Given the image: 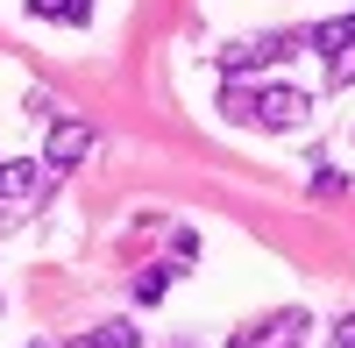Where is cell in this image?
<instances>
[{
  "label": "cell",
  "instance_id": "obj_1",
  "mask_svg": "<svg viewBox=\"0 0 355 348\" xmlns=\"http://www.w3.org/2000/svg\"><path fill=\"white\" fill-rule=\"evenodd\" d=\"M220 114L242 128H270V135H291L306 128L313 100L299 93V85H242V78H220Z\"/></svg>",
  "mask_w": 355,
  "mask_h": 348
},
{
  "label": "cell",
  "instance_id": "obj_2",
  "mask_svg": "<svg viewBox=\"0 0 355 348\" xmlns=\"http://www.w3.org/2000/svg\"><path fill=\"white\" fill-rule=\"evenodd\" d=\"M299 43H306V36H291V28H277V36H249V43H227V50H220V78H249V71L291 64Z\"/></svg>",
  "mask_w": 355,
  "mask_h": 348
},
{
  "label": "cell",
  "instance_id": "obj_3",
  "mask_svg": "<svg viewBox=\"0 0 355 348\" xmlns=\"http://www.w3.org/2000/svg\"><path fill=\"white\" fill-rule=\"evenodd\" d=\"M227 348H313V313L306 306H284V313H270V320L242 327Z\"/></svg>",
  "mask_w": 355,
  "mask_h": 348
},
{
  "label": "cell",
  "instance_id": "obj_4",
  "mask_svg": "<svg viewBox=\"0 0 355 348\" xmlns=\"http://www.w3.org/2000/svg\"><path fill=\"white\" fill-rule=\"evenodd\" d=\"M85 150H93V128H85V121H64V114H57V121H50V135H43V164H50V171H71Z\"/></svg>",
  "mask_w": 355,
  "mask_h": 348
},
{
  "label": "cell",
  "instance_id": "obj_5",
  "mask_svg": "<svg viewBox=\"0 0 355 348\" xmlns=\"http://www.w3.org/2000/svg\"><path fill=\"white\" fill-rule=\"evenodd\" d=\"M171 284H178V256H171V263H150V270H135V306H157V299L171 292Z\"/></svg>",
  "mask_w": 355,
  "mask_h": 348
},
{
  "label": "cell",
  "instance_id": "obj_6",
  "mask_svg": "<svg viewBox=\"0 0 355 348\" xmlns=\"http://www.w3.org/2000/svg\"><path fill=\"white\" fill-rule=\"evenodd\" d=\"M135 341H142V334H135L128 320H100V327H85L71 348H135Z\"/></svg>",
  "mask_w": 355,
  "mask_h": 348
},
{
  "label": "cell",
  "instance_id": "obj_7",
  "mask_svg": "<svg viewBox=\"0 0 355 348\" xmlns=\"http://www.w3.org/2000/svg\"><path fill=\"white\" fill-rule=\"evenodd\" d=\"M36 192V157H8L0 164V199H28Z\"/></svg>",
  "mask_w": 355,
  "mask_h": 348
},
{
  "label": "cell",
  "instance_id": "obj_8",
  "mask_svg": "<svg viewBox=\"0 0 355 348\" xmlns=\"http://www.w3.org/2000/svg\"><path fill=\"white\" fill-rule=\"evenodd\" d=\"M306 43H313L320 57H334V50H348V43H355V15H341V21H320V28H306Z\"/></svg>",
  "mask_w": 355,
  "mask_h": 348
},
{
  "label": "cell",
  "instance_id": "obj_9",
  "mask_svg": "<svg viewBox=\"0 0 355 348\" xmlns=\"http://www.w3.org/2000/svg\"><path fill=\"white\" fill-rule=\"evenodd\" d=\"M327 85H334V93H341V85H355V43L327 57Z\"/></svg>",
  "mask_w": 355,
  "mask_h": 348
},
{
  "label": "cell",
  "instance_id": "obj_10",
  "mask_svg": "<svg viewBox=\"0 0 355 348\" xmlns=\"http://www.w3.org/2000/svg\"><path fill=\"white\" fill-rule=\"evenodd\" d=\"M313 192H320V199H341L348 178H341V171H313Z\"/></svg>",
  "mask_w": 355,
  "mask_h": 348
},
{
  "label": "cell",
  "instance_id": "obj_11",
  "mask_svg": "<svg viewBox=\"0 0 355 348\" xmlns=\"http://www.w3.org/2000/svg\"><path fill=\"white\" fill-rule=\"evenodd\" d=\"M171 256H178V263H192V256H199V235H192V227H178V235H171Z\"/></svg>",
  "mask_w": 355,
  "mask_h": 348
},
{
  "label": "cell",
  "instance_id": "obj_12",
  "mask_svg": "<svg viewBox=\"0 0 355 348\" xmlns=\"http://www.w3.org/2000/svg\"><path fill=\"white\" fill-rule=\"evenodd\" d=\"M64 8H71V0H28V15H36V21H64Z\"/></svg>",
  "mask_w": 355,
  "mask_h": 348
},
{
  "label": "cell",
  "instance_id": "obj_13",
  "mask_svg": "<svg viewBox=\"0 0 355 348\" xmlns=\"http://www.w3.org/2000/svg\"><path fill=\"white\" fill-rule=\"evenodd\" d=\"M334 348H355V313H341V320H334Z\"/></svg>",
  "mask_w": 355,
  "mask_h": 348
},
{
  "label": "cell",
  "instance_id": "obj_14",
  "mask_svg": "<svg viewBox=\"0 0 355 348\" xmlns=\"http://www.w3.org/2000/svg\"><path fill=\"white\" fill-rule=\"evenodd\" d=\"M64 21H71V28H85V21H93V0H71V8H64Z\"/></svg>",
  "mask_w": 355,
  "mask_h": 348
},
{
  "label": "cell",
  "instance_id": "obj_15",
  "mask_svg": "<svg viewBox=\"0 0 355 348\" xmlns=\"http://www.w3.org/2000/svg\"><path fill=\"white\" fill-rule=\"evenodd\" d=\"M28 348H50V341H28Z\"/></svg>",
  "mask_w": 355,
  "mask_h": 348
},
{
  "label": "cell",
  "instance_id": "obj_16",
  "mask_svg": "<svg viewBox=\"0 0 355 348\" xmlns=\"http://www.w3.org/2000/svg\"><path fill=\"white\" fill-rule=\"evenodd\" d=\"M0 164H8V157H0Z\"/></svg>",
  "mask_w": 355,
  "mask_h": 348
}]
</instances>
